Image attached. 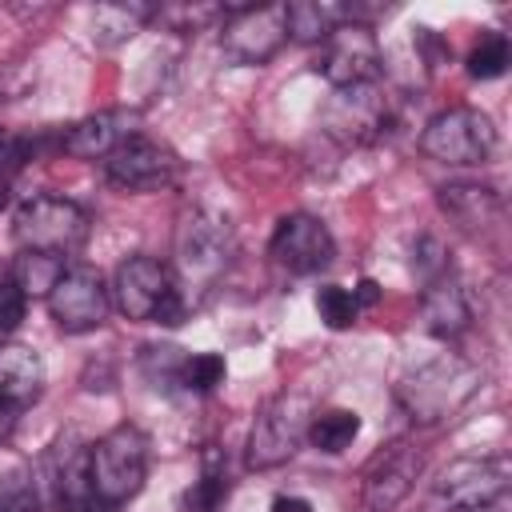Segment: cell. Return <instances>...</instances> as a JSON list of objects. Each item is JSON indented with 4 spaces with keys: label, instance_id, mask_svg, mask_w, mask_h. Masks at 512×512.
<instances>
[{
    "label": "cell",
    "instance_id": "6da1fadb",
    "mask_svg": "<svg viewBox=\"0 0 512 512\" xmlns=\"http://www.w3.org/2000/svg\"><path fill=\"white\" fill-rule=\"evenodd\" d=\"M476 384H480V372L468 360L444 352V356L412 368L396 384V404L408 412L412 424H440L452 412H460V404L476 392Z\"/></svg>",
    "mask_w": 512,
    "mask_h": 512
},
{
    "label": "cell",
    "instance_id": "7a4b0ae2",
    "mask_svg": "<svg viewBox=\"0 0 512 512\" xmlns=\"http://www.w3.org/2000/svg\"><path fill=\"white\" fill-rule=\"evenodd\" d=\"M112 304L136 324H180L184 292L168 264L156 256H128L112 276Z\"/></svg>",
    "mask_w": 512,
    "mask_h": 512
},
{
    "label": "cell",
    "instance_id": "3957f363",
    "mask_svg": "<svg viewBox=\"0 0 512 512\" xmlns=\"http://www.w3.org/2000/svg\"><path fill=\"white\" fill-rule=\"evenodd\" d=\"M148 476V436L136 424L108 428L96 444H88V484L104 508L132 500Z\"/></svg>",
    "mask_w": 512,
    "mask_h": 512
},
{
    "label": "cell",
    "instance_id": "277c9868",
    "mask_svg": "<svg viewBox=\"0 0 512 512\" xmlns=\"http://www.w3.org/2000/svg\"><path fill=\"white\" fill-rule=\"evenodd\" d=\"M88 212L76 200L64 196H32L16 208L12 216V236L24 252H44V256H68L88 240Z\"/></svg>",
    "mask_w": 512,
    "mask_h": 512
},
{
    "label": "cell",
    "instance_id": "5b68a950",
    "mask_svg": "<svg viewBox=\"0 0 512 512\" xmlns=\"http://www.w3.org/2000/svg\"><path fill=\"white\" fill-rule=\"evenodd\" d=\"M420 148L424 156H432L436 164L448 168H472L484 164L496 152V128L480 108L468 104H452L444 112H436L424 132H420Z\"/></svg>",
    "mask_w": 512,
    "mask_h": 512
},
{
    "label": "cell",
    "instance_id": "8992f818",
    "mask_svg": "<svg viewBox=\"0 0 512 512\" xmlns=\"http://www.w3.org/2000/svg\"><path fill=\"white\" fill-rule=\"evenodd\" d=\"M220 44L240 64H264L288 44V16L284 4L260 0H224V32Z\"/></svg>",
    "mask_w": 512,
    "mask_h": 512
},
{
    "label": "cell",
    "instance_id": "52a82bcc",
    "mask_svg": "<svg viewBox=\"0 0 512 512\" xmlns=\"http://www.w3.org/2000/svg\"><path fill=\"white\" fill-rule=\"evenodd\" d=\"M228 256H232V228L220 212H208V208H196L180 220L176 228V272L180 280L176 284H212L224 268H228Z\"/></svg>",
    "mask_w": 512,
    "mask_h": 512
},
{
    "label": "cell",
    "instance_id": "ba28073f",
    "mask_svg": "<svg viewBox=\"0 0 512 512\" xmlns=\"http://www.w3.org/2000/svg\"><path fill=\"white\" fill-rule=\"evenodd\" d=\"M432 496L448 512H492L508 496V464L492 456H460L436 476Z\"/></svg>",
    "mask_w": 512,
    "mask_h": 512
},
{
    "label": "cell",
    "instance_id": "9c48e42d",
    "mask_svg": "<svg viewBox=\"0 0 512 512\" xmlns=\"http://www.w3.org/2000/svg\"><path fill=\"white\" fill-rule=\"evenodd\" d=\"M384 68V52H380V40L376 32L364 24V20H344L332 28V36L324 40L320 48V60H316V72L336 88H364L380 76Z\"/></svg>",
    "mask_w": 512,
    "mask_h": 512
},
{
    "label": "cell",
    "instance_id": "30bf717a",
    "mask_svg": "<svg viewBox=\"0 0 512 512\" xmlns=\"http://www.w3.org/2000/svg\"><path fill=\"white\" fill-rule=\"evenodd\" d=\"M308 420H312V416H304V404H300L296 396H276V400H268V404L256 412L252 428H248V444H244L248 468L264 472V468H280L284 460H292L296 444H300L304 432H308Z\"/></svg>",
    "mask_w": 512,
    "mask_h": 512
},
{
    "label": "cell",
    "instance_id": "8fae6325",
    "mask_svg": "<svg viewBox=\"0 0 512 512\" xmlns=\"http://www.w3.org/2000/svg\"><path fill=\"white\" fill-rule=\"evenodd\" d=\"M268 252L272 260L292 272V276H312L320 268L332 264L336 256V240L328 232V224L312 212H288L276 220L272 228V240H268Z\"/></svg>",
    "mask_w": 512,
    "mask_h": 512
},
{
    "label": "cell",
    "instance_id": "7c38bea8",
    "mask_svg": "<svg viewBox=\"0 0 512 512\" xmlns=\"http://www.w3.org/2000/svg\"><path fill=\"white\" fill-rule=\"evenodd\" d=\"M44 300H48V316L56 320V328L72 332V336L100 328L108 320V304H112L100 272L84 268V264L64 268V276L56 280V288Z\"/></svg>",
    "mask_w": 512,
    "mask_h": 512
},
{
    "label": "cell",
    "instance_id": "4fadbf2b",
    "mask_svg": "<svg viewBox=\"0 0 512 512\" xmlns=\"http://www.w3.org/2000/svg\"><path fill=\"white\" fill-rule=\"evenodd\" d=\"M104 172H108V180H112L116 188H124V192H160V188H168V184L176 180L180 160H176L164 144H156V140L132 132V136H124V140L104 156Z\"/></svg>",
    "mask_w": 512,
    "mask_h": 512
},
{
    "label": "cell",
    "instance_id": "5bb4252c",
    "mask_svg": "<svg viewBox=\"0 0 512 512\" xmlns=\"http://www.w3.org/2000/svg\"><path fill=\"white\" fill-rule=\"evenodd\" d=\"M420 468H424V456L420 448H412V440H392L388 448H380L368 460L364 480H360L364 512H396L408 500Z\"/></svg>",
    "mask_w": 512,
    "mask_h": 512
},
{
    "label": "cell",
    "instance_id": "9a60e30c",
    "mask_svg": "<svg viewBox=\"0 0 512 512\" xmlns=\"http://www.w3.org/2000/svg\"><path fill=\"white\" fill-rule=\"evenodd\" d=\"M44 356L32 344L0 340V400L12 408H28L44 392Z\"/></svg>",
    "mask_w": 512,
    "mask_h": 512
},
{
    "label": "cell",
    "instance_id": "2e32d148",
    "mask_svg": "<svg viewBox=\"0 0 512 512\" xmlns=\"http://www.w3.org/2000/svg\"><path fill=\"white\" fill-rule=\"evenodd\" d=\"M420 320H424V328H428L432 336H440V340H452V336H460V332L472 324L468 296H464V288H460L448 272L424 284V292H420Z\"/></svg>",
    "mask_w": 512,
    "mask_h": 512
},
{
    "label": "cell",
    "instance_id": "e0dca14e",
    "mask_svg": "<svg viewBox=\"0 0 512 512\" xmlns=\"http://www.w3.org/2000/svg\"><path fill=\"white\" fill-rule=\"evenodd\" d=\"M384 124H388V104H384V96L376 92V84L344 88V92L336 96L332 128L344 132L348 140H372V136H380Z\"/></svg>",
    "mask_w": 512,
    "mask_h": 512
},
{
    "label": "cell",
    "instance_id": "ac0fdd59",
    "mask_svg": "<svg viewBox=\"0 0 512 512\" xmlns=\"http://www.w3.org/2000/svg\"><path fill=\"white\" fill-rule=\"evenodd\" d=\"M440 208L468 232H484L488 224H496L500 216V196L488 184H472V180H456L440 188Z\"/></svg>",
    "mask_w": 512,
    "mask_h": 512
},
{
    "label": "cell",
    "instance_id": "d6986e66",
    "mask_svg": "<svg viewBox=\"0 0 512 512\" xmlns=\"http://www.w3.org/2000/svg\"><path fill=\"white\" fill-rule=\"evenodd\" d=\"M128 120L120 112H96V116H84L80 124H72L64 136H60V148L68 156H80V160H104L124 136H132V128H124Z\"/></svg>",
    "mask_w": 512,
    "mask_h": 512
},
{
    "label": "cell",
    "instance_id": "ffe728a7",
    "mask_svg": "<svg viewBox=\"0 0 512 512\" xmlns=\"http://www.w3.org/2000/svg\"><path fill=\"white\" fill-rule=\"evenodd\" d=\"M284 16H288V40L324 44L336 24L352 20V8L328 4V0H292V4H284Z\"/></svg>",
    "mask_w": 512,
    "mask_h": 512
},
{
    "label": "cell",
    "instance_id": "44dd1931",
    "mask_svg": "<svg viewBox=\"0 0 512 512\" xmlns=\"http://www.w3.org/2000/svg\"><path fill=\"white\" fill-rule=\"evenodd\" d=\"M152 16H156L152 4H96V12H92V40L104 44V48L124 44Z\"/></svg>",
    "mask_w": 512,
    "mask_h": 512
},
{
    "label": "cell",
    "instance_id": "7402d4cb",
    "mask_svg": "<svg viewBox=\"0 0 512 512\" xmlns=\"http://www.w3.org/2000/svg\"><path fill=\"white\" fill-rule=\"evenodd\" d=\"M304 436H308V444L316 452L336 456V452H344L360 436V412H352V408H324V412H316L308 420Z\"/></svg>",
    "mask_w": 512,
    "mask_h": 512
},
{
    "label": "cell",
    "instance_id": "603a6c76",
    "mask_svg": "<svg viewBox=\"0 0 512 512\" xmlns=\"http://www.w3.org/2000/svg\"><path fill=\"white\" fill-rule=\"evenodd\" d=\"M60 276H64V260L60 256H44V252H24L16 260V268H12V284L24 296H48Z\"/></svg>",
    "mask_w": 512,
    "mask_h": 512
},
{
    "label": "cell",
    "instance_id": "cb8c5ba5",
    "mask_svg": "<svg viewBox=\"0 0 512 512\" xmlns=\"http://www.w3.org/2000/svg\"><path fill=\"white\" fill-rule=\"evenodd\" d=\"M224 496H228V472L216 464V452H208L200 480L184 492V508L188 512H216L224 504Z\"/></svg>",
    "mask_w": 512,
    "mask_h": 512
},
{
    "label": "cell",
    "instance_id": "d4e9b609",
    "mask_svg": "<svg viewBox=\"0 0 512 512\" xmlns=\"http://www.w3.org/2000/svg\"><path fill=\"white\" fill-rule=\"evenodd\" d=\"M176 384L184 392H212L224 384V356L216 352H192L180 360V372H176Z\"/></svg>",
    "mask_w": 512,
    "mask_h": 512
},
{
    "label": "cell",
    "instance_id": "484cf974",
    "mask_svg": "<svg viewBox=\"0 0 512 512\" xmlns=\"http://www.w3.org/2000/svg\"><path fill=\"white\" fill-rule=\"evenodd\" d=\"M508 60H512L508 36H504V32H492V36H484V40L468 52V76H472V80H496V76L508 72Z\"/></svg>",
    "mask_w": 512,
    "mask_h": 512
},
{
    "label": "cell",
    "instance_id": "4316f807",
    "mask_svg": "<svg viewBox=\"0 0 512 512\" xmlns=\"http://www.w3.org/2000/svg\"><path fill=\"white\" fill-rule=\"evenodd\" d=\"M316 316H320L332 332H344V328L356 324L360 304H356V296H352L344 284H324V288H316Z\"/></svg>",
    "mask_w": 512,
    "mask_h": 512
},
{
    "label": "cell",
    "instance_id": "83f0119b",
    "mask_svg": "<svg viewBox=\"0 0 512 512\" xmlns=\"http://www.w3.org/2000/svg\"><path fill=\"white\" fill-rule=\"evenodd\" d=\"M0 512H40V492L32 472L12 468L0 476Z\"/></svg>",
    "mask_w": 512,
    "mask_h": 512
},
{
    "label": "cell",
    "instance_id": "f1b7e54d",
    "mask_svg": "<svg viewBox=\"0 0 512 512\" xmlns=\"http://www.w3.org/2000/svg\"><path fill=\"white\" fill-rule=\"evenodd\" d=\"M32 156H36V140H28V136H20V132L0 128V180L16 176Z\"/></svg>",
    "mask_w": 512,
    "mask_h": 512
},
{
    "label": "cell",
    "instance_id": "f546056e",
    "mask_svg": "<svg viewBox=\"0 0 512 512\" xmlns=\"http://www.w3.org/2000/svg\"><path fill=\"white\" fill-rule=\"evenodd\" d=\"M24 308H28V296L12 284V276L0 280V336L12 332V328L24 320Z\"/></svg>",
    "mask_w": 512,
    "mask_h": 512
},
{
    "label": "cell",
    "instance_id": "4dcf8cb0",
    "mask_svg": "<svg viewBox=\"0 0 512 512\" xmlns=\"http://www.w3.org/2000/svg\"><path fill=\"white\" fill-rule=\"evenodd\" d=\"M16 412H20V408H12L8 400H0V444L12 440V432H16Z\"/></svg>",
    "mask_w": 512,
    "mask_h": 512
},
{
    "label": "cell",
    "instance_id": "1f68e13d",
    "mask_svg": "<svg viewBox=\"0 0 512 512\" xmlns=\"http://www.w3.org/2000/svg\"><path fill=\"white\" fill-rule=\"evenodd\" d=\"M352 296H356L360 308H372V304L380 300V288H376V280H360V284L352 288Z\"/></svg>",
    "mask_w": 512,
    "mask_h": 512
},
{
    "label": "cell",
    "instance_id": "d6a6232c",
    "mask_svg": "<svg viewBox=\"0 0 512 512\" xmlns=\"http://www.w3.org/2000/svg\"><path fill=\"white\" fill-rule=\"evenodd\" d=\"M272 512H316L304 496H276L272 500Z\"/></svg>",
    "mask_w": 512,
    "mask_h": 512
},
{
    "label": "cell",
    "instance_id": "836d02e7",
    "mask_svg": "<svg viewBox=\"0 0 512 512\" xmlns=\"http://www.w3.org/2000/svg\"><path fill=\"white\" fill-rule=\"evenodd\" d=\"M0 208H4V192H0Z\"/></svg>",
    "mask_w": 512,
    "mask_h": 512
}]
</instances>
